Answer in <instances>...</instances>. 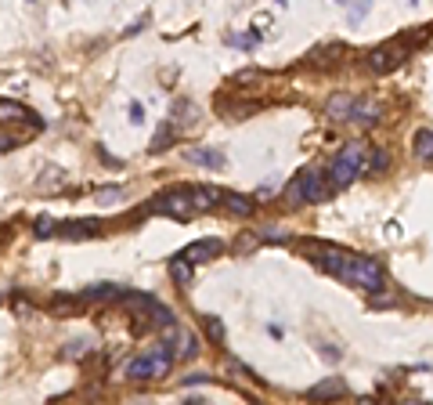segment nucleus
I'll return each mask as SVG.
<instances>
[{
  "label": "nucleus",
  "instance_id": "nucleus-8",
  "mask_svg": "<svg viewBox=\"0 0 433 405\" xmlns=\"http://www.w3.org/2000/svg\"><path fill=\"white\" fill-rule=\"evenodd\" d=\"M102 221L94 217H80V221H65V225H58V235L62 239H94V235H102Z\"/></svg>",
  "mask_w": 433,
  "mask_h": 405
},
{
  "label": "nucleus",
  "instance_id": "nucleus-20",
  "mask_svg": "<svg viewBox=\"0 0 433 405\" xmlns=\"http://www.w3.org/2000/svg\"><path fill=\"white\" fill-rule=\"evenodd\" d=\"M76 304H80V297H69V293H62V297L51 300V315H54V318H65L69 311L76 308Z\"/></svg>",
  "mask_w": 433,
  "mask_h": 405
},
{
  "label": "nucleus",
  "instance_id": "nucleus-31",
  "mask_svg": "<svg viewBox=\"0 0 433 405\" xmlns=\"http://www.w3.org/2000/svg\"><path fill=\"white\" fill-rule=\"evenodd\" d=\"M130 123H145V109H141V102H130Z\"/></svg>",
  "mask_w": 433,
  "mask_h": 405
},
{
  "label": "nucleus",
  "instance_id": "nucleus-36",
  "mask_svg": "<svg viewBox=\"0 0 433 405\" xmlns=\"http://www.w3.org/2000/svg\"><path fill=\"white\" fill-rule=\"evenodd\" d=\"M278 4H282V8H285V0H278Z\"/></svg>",
  "mask_w": 433,
  "mask_h": 405
},
{
  "label": "nucleus",
  "instance_id": "nucleus-9",
  "mask_svg": "<svg viewBox=\"0 0 433 405\" xmlns=\"http://www.w3.org/2000/svg\"><path fill=\"white\" fill-rule=\"evenodd\" d=\"M220 250H224V243H220V239H199V243L185 246L177 257H185V261H191V264H202V261H213Z\"/></svg>",
  "mask_w": 433,
  "mask_h": 405
},
{
  "label": "nucleus",
  "instance_id": "nucleus-26",
  "mask_svg": "<svg viewBox=\"0 0 433 405\" xmlns=\"http://www.w3.org/2000/svg\"><path fill=\"white\" fill-rule=\"evenodd\" d=\"M285 203H289V206H300V203H303V188H300V174H296V177H292V181H289V188H285Z\"/></svg>",
  "mask_w": 433,
  "mask_h": 405
},
{
  "label": "nucleus",
  "instance_id": "nucleus-22",
  "mask_svg": "<svg viewBox=\"0 0 433 405\" xmlns=\"http://www.w3.org/2000/svg\"><path fill=\"white\" fill-rule=\"evenodd\" d=\"M257 235H260L264 243H289V232H285L282 225H264Z\"/></svg>",
  "mask_w": 433,
  "mask_h": 405
},
{
  "label": "nucleus",
  "instance_id": "nucleus-11",
  "mask_svg": "<svg viewBox=\"0 0 433 405\" xmlns=\"http://www.w3.org/2000/svg\"><path fill=\"white\" fill-rule=\"evenodd\" d=\"M347 120H354L358 127H375V123L383 120V113H379V105H372V102H351V116Z\"/></svg>",
  "mask_w": 433,
  "mask_h": 405
},
{
  "label": "nucleus",
  "instance_id": "nucleus-25",
  "mask_svg": "<svg viewBox=\"0 0 433 405\" xmlns=\"http://www.w3.org/2000/svg\"><path fill=\"white\" fill-rule=\"evenodd\" d=\"M33 235H40V239H51V235H58V225H54L51 217H36L33 221Z\"/></svg>",
  "mask_w": 433,
  "mask_h": 405
},
{
  "label": "nucleus",
  "instance_id": "nucleus-29",
  "mask_svg": "<svg viewBox=\"0 0 433 405\" xmlns=\"http://www.w3.org/2000/svg\"><path fill=\"white\" fill-rule=\"evenodd\" d=\"M191 113H195L191 102H177V105H174V116H177V120H195Z\"/></svg>",
  "mask_w": 433,
  "mask_h": 405
},
{
  "label": "nucleus",
  "instance_id": "nucleus-19",
  "mask_svg": "<svg viewBox=\"0 0 433 405\" xmlns=\"http://www.w3.org/2000/svg\"><path fill=\"white\" fill-rule=\"evenodd\" d=\"M351 102H354L351 94H336V98L329 102V116H332V120H347V116H351Z\"/></svg>",
  "mask_w": 433,
  "mask_h": 405
},
{
  "label": "nucleus",
  "instance_id": "nucleus-21",
  "mask_svg": "<svg viewBox=\"0 0 433 405\" xmlns=\"http://www.w3.org/2000/svg\"><path fill=\"white\" fill-rule=\"evenodd\" d=\"M202 326H206V337L213 344H224V322L217 315H202Z\"/></svg>",
  "mask_w": 433,
  "mask_h": 405
},
{
  "label": "nucleus",
  "instance_id": "nucleus-23",
  "mask_svg": "<svg viewBox=\"0 0 433 405\" xmlns=\"http://www.w3.org/2000/svg\"><path fill=\"white\" fill-rule=\"evenodd\" d=\"M170 145H174V123H166V127H159V134H156V142L148 145V152H163Z\"/></svg>",
  "mask_w": 433,
  "mask_h": 405
},
{
  "label": "nucleus",
  "instance_id": "nucleus-13",
  "mask_svg": "<svg viewBox=\"0 0 433 405\" xmlns=\"http://www.w3.org/2000/svg\"><path fill=\"white\" fill-rule=\"evenodd\" d=\"M0 123H30V127H40V120L30 113V109L15 105V102H0Z\"/></svg>",
  "mask_w": 433,
  "mask_h": 405
},
{
  "label": "nucleus",
  "instance_id": "nucleus-17",
  "mask_svg": "<svg viewBox=\"0 0 433 405\" xmlns=\"http://www.w3.org/2000/svg\"><path fill=\"white\" fill-rule=\"evenodd\" d=\"M412 149H415V156H419V160L433 163V127L415 131V138H412Z\"/></svg>",
  "mask_w": 433,
  "mask_h": 405
},
{
  "label": "nucleus",
  "instance_id": "nucleus-1",
  "mask_svg": "<svg viewBox=\"0 0 433 405\" xmlns=\"http://www.w3.org/2000/svg\"><path fill=\"white\" fill-rule=\"evenodd\" d=\"M361 171H368V149L361 145V142L343 145V149H340V156L332 160V166H329V181H332V188H347V185H354Z\"/></svg>",
  "mask_w": 433,
  "mask_h": 405
},
{
  "label": "nucleus",
  "instance_id": "nucleus-27",
  "mask_svg": "<svg viewBox=\"0 0 433 405\" xmlns=\"http://www.w3.org/2000/svg\"><path fill=\"white\" fill-rule=\"evenodd\" d=\"M177 355H180V358H195V355H199V340H195V337H191V333H188V337H185V340H180V347H177Z\"/></svg>",
  "mask_w": 433,
  "mask_h": 405
},
{
  "label": "nucleus",
  "instance_id": "nucleus-12",
  "mask_svg": "<svg viewBox=\"0 0 433 405\" xmlns=\"http://www.w3.org/2000/svg\"><path fill=\"white\" fill-rule=\"evenodd\" d=\"M340 395H347V384L340 380V376H325L321 384H314L311 391H307V398H311V402H321V398H340Z\"/></svg>",
  "mask_w": 433,
  "mask_h": 405
},
{
  "label": "nucleus",
  "instance_id": "nucleus-3",
  "mask_svg": "<svg viewBox=\"0 0 433 405\" xmlns=\"http://www.w3.org/2000/svg\"><path fill=\"white\" fill-rule=\"evenodd\" d=\"M343 278L351 286L365 289V293H383L386 289V272H383V264L372 261V257H358L354 254V261H351V268L343 272Z\"/></svg>",
  "mask_w": 433,
  "mask_h": 405
},
{
  "label": "nucleus",
  "instance_id": "nucleus-33",
  "mask_svg": "<svg viewBox=\"0 0 433 405\" xmlns=\"http://www.w3.org/2000/svg\"><path fill=\"white\" fill-rule=\"evenodd\" d=\"M260 243V235H249V239H246V235H242V239H239V250H242V254H246V250H253Z\"/></svg>",
  "mask_w": 433,
  "mask_h": 405
},
{
  "label": "nucleus",
  "instance_id": "nucleus-30",
  "mask_svg": "<svg viewBox=\"0 0 433 405\" xmlns=\"http://www.w3.org/2000/svg\"><path fill=\"white\" fill-rule=\"evenodd\" d=\"M19 134H0V152H8V149H19Z\"/></svg>",
  "mask_w": 433,
  "mask_h": 405
},
{
  "label": "nucleus",
  "instance_id": "nucleus-10",
  "mask_svg": "<svg viewBox=\"0 0 433 405\" xmlns=\"http://www.w3.org/2000/svg\"><path fill=\"white\" fill-rule=\"evenodd\" d=\"M123 286H116V283H94V286H87L80 293V300H102V304H113V300H123Z\"/></svg>",
  "mask_w": 433,
  "mask_h": 405
},
{
  "label": "nucleus",
  "instance_id": "nucleus-6",
  "mask_svg": "<svg viewBox=\"0 0 433 405\" xmlns=\"http://www.w3.org/2000/svg\"><path fill=\"white\" fill-rule=\"evenodd\" d=\"M404 58H408V44L404 40H390V44H379L368 51L372 73H394V69L404 65Z\"/></svg>",
  "mask_w": 433,
  "mask_h": 405
},
{
  "label": "nucleus",
  "instance_id": "nucleus-18",
  "mask_svg": "<svg viewBox=\"0 0 433 405\" xmlns=\"http://www.w3.org/2000/svg\"><path fill=\"white\" fill-rule=\"evenodd\" d=\"M170 278H174V286L188 289V286H191V261L174 257V261H170Z\"/></svg>",
  "mask_w": 433,
  "mask_h": 405
},
{
  "label": "nucleus",
  "instance_id": "nucleus-2",
  "mask_svg": "<svg viewBox=\"0 0 433 405\" xmlns=\"http://www.w3.org/2000/svg\"><path fill=\"white\" fill-rule=\"evenodd\" d=\"M296 246H300L303 254H307V261H311V264H318L321 272H329V275H336V278H343V272L351 268V261H354V254H351V250H343V246H332V243L300 239Z\"/></svg>",
  "mask_w": 433,
  "mask_h": 405
},
{
  "label": "nucleus",
  "instance_id": "nucleus-28",
  "mask_svg": "<svg viewBox=\"0 0 433 405\" xmlns=\"http://www.w3.org/2000/svg\"><path fill=\"white\" fill-rule=\"evenodd\" d=\"M119 195H123V188H119V185H105L102 192H97V203H116Z\"/></svg>",
  "mask_w": 433,
  "mask_h": 405
},
{
  "label": "nucleus",
  "instance_id": "nucleus-32",
  "mask_svg": "<svg viewBox=\"0 0 433 405\" xmlns=\"http://www.w3.org/2000/svg\"><path fill=\"white\" fill-rule=\"evenodd\" d=\"M209 380H213L209 373H191V376H185V387H188V384H209Z\"/></svg>",
  "mask_w": 433,
  "mask_h": 405
},
{
  "label": "nucleus",
  "instance_id": "nucleus-16",
  "mask_svg": "<svg viewBox=\"0 0 433 405\" xmlns=\"http://www.w3.org/2000/svg\"><path fill=\"white\" fill-rule=\"evenodd\" d=\"M188 199H191V206L199 214H206V210H217V206H220V192L199 185V188H188Z\"/></svg>",
  "mask_w": 433,
  "mask_h": 405
},
{
  "label": "nucleus",
  "instance_id": "nucleus-14",
  "mask_svg": "<svg viewBox=\"0 0 433 405\" xmlns=\"http://www.w3.org/2000/svg\"><path fill=\"white\" fill-rule=\"evenodd\" d=\"M220 206H224L228 214H235V217H249L257 203L249 199V195H239V192H220Z\"/></svg>",
  "mask_w": 433,
  "mask_h": 405
},
{
  "label": "nucleus",
  "instance_id": "nucleus-24",
  "mask_svg": "<svg viewBox=\"0 0 433 405\" xmlns=\"http://www.w3.org/2000/svg\"><path fill=\"white\" fill-rule=\"evenodd\" d=\"M368 171H372V174L390 171V152H386V149H375L372 156H368Z\"/></svg>",
  "mask_w": 433,
  "mask_h": 405
},
{
  "label": "nucleus",
  "instance_id": "nucleus-35",
  "mask_svg": "<svg viewBox=\"0 0 433 405\" xmlns=\"http://www.w3.org/2000/svg\"><path fill=\"white\" fill-rule=\"evenodd\" d=\"M65 355H83V340H76V344H69V347H65Z\"/></svg>",
  "mask_w": 433,
  "mask_h": 405
},
{
  "label": "nucleus",
  "instance_id": "nucleus-15",
  "mask_svg": "<svg viewBox=\"0 0 433 405\" xmlns=\"http://www.w3.org/2000/svg\"><path fill=\"white\" fill-rule=\"evenodd\" d=\"M188 163L209 166V171H224V166H228L224 152H217V149H188Z\"/></svg>",
  "mask_w": 433,
  "mask_h": 405
},
{
  "label": "nucleus",
  "instance_id": "nucleus-4",
  "mask_svg": "<svg viewBox=\"0 0 433 405\" xmlns=\"http://www.w3.org/2000/svg\"><path fill=\"white\" fill-rule=\"evenodd\" d=\"M170 362H174V351H170V344H166L156 355L127 362V380H159V376L170 373Z\"/></svg>",
  "mask_w": 433,
  "mask_h": 405
},
{
  "label": "nucleus",
  "instance_id": "nucleus-34",
  "mask_svg": "<svg viewBox=\"0 0 433 405\" xmlns=\"http://www.w3.org/2000/svg\"><path fill=\"white\" fill-rule=\"evenodd\" d=\"M268 333H271V337H274V340H282V337H285V329H282V326H274V322L268 326Z\"/></svg>",
  "mask_w": 433,
  "mask_h": 405
},
{
  "label": "nucleus",
  "instance_id": "nucleus-7",
  "mask_svg": "<svg viewBox=\"0 0 433 405\" xmlns=\"http://www.w3.org/2000/svg\"><path fill=\"white\" fill-rule=\"evenodd\" d=\"M300 188H303V203H329L332 199V181L325 171L300 174Z\"/></svg>",
  "mask_w": 433,
  "mask_h": 405
},
{
  "label": "nucleus",
  "instance_id": "nucleus-5",
  "mask_svg": "<svg viewBox=\"0 0 433 405\" xmlns=\"http://www.w3.org/2000/svg\"><path fill=\"white\" fill-rule=\"evenodd\" d=\"M141 214H166V217L188 221V217H195L199 210L191 206L188 188H185V192H166V195H156V199H152L148 206H141Z\"/></svg>",
  "mask_w": 433,
  "mask_h": 405
}]
</instances>
